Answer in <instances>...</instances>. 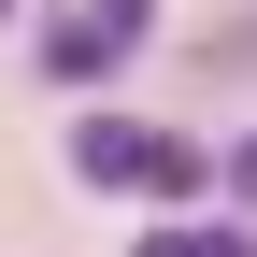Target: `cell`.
I'll return each instance as SVG.
<instances>
[{"label": "cell", "mask_w": 257, "mask_h": 257, "mask_svg": "<svg viewBox=\"0 0 257 257\" xmlns=\"http://www.w3.org/2000/svg\"><path fill=\"white\" fill-rule=\"evenodd\" d=\"M72 172L114 186V200H186V186H200V143H186V128H143V114H86L72 128Z\"/></svg>", "instance_id": "6da1fadb"}, {"label": "cell", "mask_w": 257, "mask_h": 257, "mask_svg": "<svg viewBox=\"0 0 257 257\" xmlns=\"http://www.w3.org/2000/svg\"><path fill=\"white\" fill-rule=\"evenodd\" d=\"M143 29H157V0H86V15H72V29L43 43V72H57V86H100L114 57L143 43Z\"/></svg>", "instance_id": "7a4b0ae2"}, {"label": "cell", "mask_w": 257, "mask_h": 257, "mask_svg": "<svg viewBox=\"0 0 257 257\" xmlns=\"http://www.w3.org/2000/svg\"><path fill=\"white\" fill-rule=\"evenodd\" d=\"M128 257H257V243L229 229V214H214V229H200V214H172V229H143V243H128Z\"/></svg>", "instance_id": "3957f363"}, {"label": "cell", "mask_w": 257, "mask_h": 257, "mask_svg": "<svg viewBox=\"0 0 257 257\" xmlns=\"http://www.w3.org/2000/svg\"><path fill=\"white\" fill-rule=\"evenodd\" d=\"M229 186H243V214H257V143H243V157H229Z\"/></svg>", "instance_id": "277c9868"}]
</instances>
